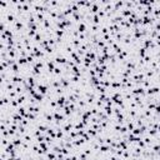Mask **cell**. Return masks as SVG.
Here are the masks:
<instances>
[{
  "label": "cell",
  "instance_id": "6da1fadb",
  "mask_svg": "<svg viewBox=\"0 0 160 160\" xmlns=\"http://www.w3.org/2000/svg\"><path fill=\"white\" fill-rule=\"evenodd\" d=\"M48 91H49V88H48L46 85L39 84V85H38V88H36V93H40V94H43V95H45V96H46Z\"/></svg>",
  "mask_w": 160,
  "mask_h": 160
},
{
  "label": "cell",
  "instance_id": "7a4b0ae2",
  "mask_svg": "<svg viewBox=\"0 0 160 160\" xmlns=\"http://www.w3.org/2000/svg\"><path fill=\"white\" fill-rule=\"evenodd\" d=\"M86 30H88V26H86V24H85V23H80L79 26H78V31H79V34H85Z\"/></svg>",
  "mask_w": 160,
  "mask_h": 160
},
{
  "label": "cell",
  "instance_id": "3957f363",
  "mask_svg": "<svg viewBox=\"0 0 160 160\" xmlns=\"http://www.w3.org/2000/svg\"><path fill=\"white\" fill-rule=\"evenodd\" d=\"M65 101H66V96H59L56 100V103H58V106H60V108H64L65 106Z\"/></svg>",
  "mask_w": 160,
  "mask_h": 160
},
{
  "label": "cell",
  "instance_id": "277c9868",
  "mask_svg": "<svg viewBox=\"0 0 160 160\" xmlns=\"http://www.w3.org/2000/svg\"><path fill=\"white\" fill-rule=\"evenodd\" d=\"M16 113H18L19 115H21L23 118H25V116H26V114H28V111H26V108H25V106H19V109L16 110Z\"/></svg>",
  "mask_w": 160,
  "mask_h": 160
},
{
  "label": "cell",
  "instance_id": "5b68a950",
  "mask_svg": "<svg viewBox=\"0 0 160 160\" xmlns=\"http://www.w3.org/2000/svg\"><path fill=\"white\" fill-rule=\"evenodd\" d=\"M33 98H34L36 101H39V103H43V101L45 100V95H43V94H40V93H36Z\"/></svg>",
  "mask_w": 160,
  "mask_h": 160
},
{
  "label": "cell",
  "instance_id": "8992f818",
  "mask_svg": "<svg viewBox=\"0 0 160 160\" xmlns=\"http://www.w3.org/2000/svg\"><path fill=\"white\" fill-rule=\"evenodd\" d=\"M100 23H101V19L99 18L98 14L93 15V24H94V25H100Z\"/></svg>",
  "mask_w": 160,
  "mask_h": 160
},
{
  "label": "cell",
  "instance_id": "52a82bcc",
  "mask_svg": "<svg viewBox=\"0 0 160 160\" xmlns=\"http://www.w3.org/2000/svg\"><path fill=\"white\" fill-rule=\"evenodd\" d=\"M146 51H148V49L146 48H140V50H139V58L140 59H144L145 58V55H146Z\"/></svg>",
  "mask_w": 160,
  "mask_h": 160
},
{
  "label": "cell",
  "instance_id": "ba28073f",
  "mask_svg": "<svg viewBox=\"0 0 160 160\" xmlns=\"http://www.w3.org/2000/svg\"><path fill=\"white\" fill-rule=\"evenodd\" d=\"M6 96H8L10 100H15V99H18V94L15 93V91H8V95H6Z\"/></svg>",
  "mask_w": 160,
  "mask_h": 160
},
{
  "label": "cell",
  "instance_id": "9c48e42d",
  "mask_svg": "<svg viewBox=\"0 0 160 160\" xmlns=\"http://www.w3.org/2000/svg\"><path fill=\"white\" fill-rule=\"evenodd\" d=\"M56 155L58 154H55V153H53V151H50V153H48L45 156H46V160H56Z\"/></svg>",
  "mask_w": 160,
  "mask_h": 160
},
{
  "label": "cell",
  "instance_id": "30bf717a",
  "mask_svg": "<svg viewBox=\"0 0 160 160\" xmlns=\"http://www.w3.org/2000/svg\"><path fill=\"white\" fill-rule=\"evenodd\" d=\"M133 101H134V103H135L138 106H139V105H141V104H143V98H141V96H134Z\"/></svg>",
  "mask_w": 160,
  "mask_h": 160
},
{
  "label": "cell",
  "instance_id": "8fae6325",
  "mask_svg": "<svg viewBox=\"0 0 160 160\" xmlns=\"http://www.w3.org/2000/svg\"><path fill=\"white\" fill-rule=\"evenodd\" d=\"M109 150H110V146H109V145H106V144L100 145V153H108Z\"/></svg>",
  "mask_w": 160,
  "mask_h": 160
},
{
  "label": "cell",
  "instance_id": "7c38bea8",
  "mask_svg": "<svg viewBox=\"0 0 160 160\" xmlns=\"http://www.w3.org/2000/svg\"><path fill=\"white\" fill-rule=\"evenodd\" d=\"M131 134L133 135H135V136H140L141 135V130H140V128H134V130H133V131H131Z\"/></svg>",
  "mask_w": 160,
  "mask_h": 160
},
{
  "label": "cell",
  "instance_id": "4fadbf2b",
  "mask_svg": "<svg viewBox=\"0 0 160 160\" xmlns=\"http://www.w3.org/2000/svg\"><path fill=\"white\" fill-rule=\"evenodd\" d=\"M18 64L20 65V66H24V65H26V64H28L26 58H20V59L18 60Z\"/></svg>",
  "mask_w": 160,
  "mask_h": 160
},
{
  "label": "cell",
  "instance_id": "5bb4252c",
  "mask_svg": "<svg viewBox=\"0 0 160 160\" xmlns=\"http://www.w3.org/2000/svg\"><path fill=\"white\" fill-rule=\"evenodd\" d=\"M69 136L73 140L76 139V138H79V136H78V131H76V130H71V131L69 133Z\"/></svg>",
  "mask_w": 160,
  "mask_h": 160
},
{
  "label": "cell",
  "instance_id": "9a60e30c",
  "mask_svg": "<svg viewBox=\"0 0 160 160\" xmlns=\"http://www.w3.org/2000/svg\"><path fill=\"white\" fill-rule=\"evenodd\" d=\"M138 146H139V148H141V149L144 150V149H146V148H148V145L145 144V143H144V140L141 139V140H140L139 143H138Z\"/></svg>",
  "mask_w": 160,
  "mask_h": 160
},
{
  "label": "cell",
  "instance_id": "2e32d148",
  "mask_svg": "<svg viewBox=\"0 0 160 160\" xmlns=\"http://www.w3.org/2000/svg\"><path fill=\"white\" fill-rule=\"evenodd\" d=\"M51 151L55 153V154H61V148H60V146H54V148L51 149Z\"/></svg>",
  "mask_w": 160,
  "mask_h": 160
},
{
  "label": "cell",
  "instance_id": "e0dca14e",
  "mask_svg": "<svg viewBox=\"0 0 160 160\" xmlns=\"http://www.w3.org/2000/svg\"><path fill=\"white\" fill-rule=\"evenodd\" d=\"M105 46H106V43H105L104 40H100V41L98 43V48H99V49H104Z\"/></svg>",
  "mask_w": 160,
  "mask_h": 160
},
{
  "label": "cell",
  "instance_id": "ac0fdd59",
  "mask_svg": "<svg viewBox=\"0 0 160 160\" xmlns=\"http://www.w3.org/2000/svg\"><path fill=\"white\" fill-rule=\"evenodd\" d=\"M154 114H156V115H160V103L155 106V110H154Z\"/></svg>",
  "mask_w": 160,
  "mask_h": 160
},
{
  "label": "cell",
  "instance_id": "d6986e66",
  "mask_svg": "<svg viewBox=\"0 0 160 160\" xmlns=\"http://www.w3.org/2000/svg\"><path fill=\"white\" fill-rule=\"evenodd\" d=\"M65 158L66 156H65L64 154H58L56 155V160H65Z\"/></svg>",
  "mask_w": 160,
  "mask_h": 160
},
{
  "label": "cell",
  "instance_id": "ffe728a7",
  "mask_svg": "<svg viewBox=\"0 0 160 160\" xmlns=\"http://www.w3.org/2000/svg\"><path fill=\"white\" fill-rule=\"evenodd\" d=\"M89 76H90V78H93V76H96V73H95V70H89Z\"/></svg>",
  "mask_w": 160,
  "mask_h": 160
}]
</instances>
